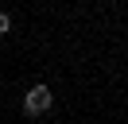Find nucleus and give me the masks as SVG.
Wrapping results in <instances>:
<instances>
[{
	"mask_svg": "<svg viewBox=\"0 0 128 124\" xmlns=\"http://www.w3.org/2000/svg\"><path fill=\"white\" fill-rule=\"evenodd\" d=\"M50 101H54V93H50L47 85H31V89L24 93V112L27 116H39V112L50 108Z\"/></svg>",
	"mask_w": 128,
	"mask_h": 124,
	"instance_id": "1",
	"label": "nucleus"
},
{
	"mask_svg": "<svg viewBox=\"0 0 128 124\" xmlns=\"http://www.w3.org/2000/svg\"><path fill=\"white\" fill-rule=\"evenodd\" d=\"M8 31H12V16H8V12H0V35H8Z\"/></svg>",
	"mask_w": 128,
	"mask_h": 124,
	"instance_id": "2",
	"label": "nucleus"
}]
</instances>
